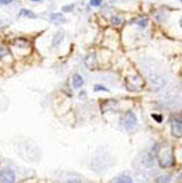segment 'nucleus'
I'll return each instance as SVG.
<instances>
[{
	"label": "nucleus",
	"mask_w": 182,
	"mask_h": 183,
	"mask_svg": "<svg viewBox=\"0 0 182 183\" xmlns=\"http://www.w3.org/2000/svg\"><path fill=\"white\" fill-rule=\"evenodd\" d=\"M158 157H159V164L162 168H169L173 165V154L172 149L169 146H164L158 152Z\"/></svg>",
	"instance_id": "nucleus-1"
},
{
	"label": "nucleus",
	"mask_w": 182,
	"mask_h": 183,
	"mask_svg": "<svg viewBox=\"0 0 182 183\" xmlns=\"http://www.w3.org/2000/svg\"><path fill=\"white\" fill-rule=\"evenodd\" d=\"M121 124H122L126 129H128V131H132L133 128L136 127V124H137V119H136V115L133 114L132 112H127L125 115H123V118H122V120H121Z\"/></svg>",
	"instance_id": "nucleus-2"
},
{
	"label": "nucleus",
	"mask_w": 182,
	"mask_h": 183,
	"mask_svg": "<svg viewBox=\"0 0 182 183\" xmlns=\"http://www.w3.org/2000/svg\"><path fill=\"white\" fill-rule=\"evenodd\" d=\"M0 181H2V183H14L16 174L12 169H3L0 172Z\"/></svg>",
	"instance_id": "nucleus-3"
},
{
	"label": "nucleus",
	"mask_w": 182,
	"mask_h": 183,
	"mask_svg": "<svg viewBox=\"0 0 182 183\" xmlns=\"http://www.w3.org/2000/svg\"><path fill=\"white\" fill-rule=\"evenodd\" d=\"M172 135L175 137H182V120H175L172 123Z\"/></svg>",
	"instance_id": "nucleus-4"
},
{
	"label": "nucleus",
	"mask_w": 182,
	"mask_h": 183,
	"mask_svg": "<svg viewBox=\"0 0 182 183\" xmlns=\"http://www.w3.org/2000/svg\"><path fill=\"white\" fill-rule=\"evenodd\" d=\"M101 108H103L104 112L105 110H116V109H117V101H114V100H106V101L103 103Z\"/></svg>",
	"instance_id": "nucleus-5"
},
{
	"label": "nucleus",
	"mask_w": 182,
	"mask_h": 183,
	"mask_svg": "<svg viewBox=\"0 0 182 183\" xmlns=\"http://www.w3.org/2000/svg\"><path fill=\"white\" fill-rule=\"evenodd\" d=\"M72 84H73L75 89L82 87V84H83V78H82V76H81V75H75L73 78H72Z\"/></svg>",
	"instance_id": "nucleus-6"
},
{
	"label": "nucleus",
	"mask_w": 182,
	"mask_h": 183,
	"mask_svg": "<svg viewBox=\"0 0 182 183\" xmlns=\"http://www.w3.org/2000/svg\"><path fill=\"white\" fill-rule=\"evenodd\" d=\"M50 21L54 22V23H64L66 22V18L60 14V13H54L50 16Z\"/></svg>",
	"instance_id": "nucleus-7"
},
{
	"label": "nucleus",
	"mask_w": 182,
	"mask_h": 183,
	"mask_svg": "<svg viewBox=\"0 0 182 183\" xmlns=\"http://www.w3.org/2000/svg\"><path fill=\"white\" fill-rule=\"evenodd\" d=\"M116 183H133V182H132V178L128 176H121L116 179Z\"/></svg>",
	"instance_id": "nucleus-8"
},
{
	"label": "nucleus",
	"mask_w": 182,
	"mask_h": 183,
	"mask_svg": "<svg viewBox=\"0 0 182 183\" xmlns=\"http://www.w3.org/2000/svg\"><path fill=\"white\" fill-rule=\"evenodd\" d=\"M19 16H27L28 18H36L35 13H32V12H30V10H26V9H22L19 12Z\"/></svg>",
	"instance_id": "nucleus-9"
},
{
	"label": "nucleus",
	"mask_w": 182,
	"mask_h": 183,
	"mask_svg": "<svg viewBox=\"0 0 182 183\" xmlns=\"http://www.w3.org/2000/svg\"><path fill=\"white\" fill-rule=\"evenodd\" d=\"M133 22H135V23H137V24H140L141 27H145V26H146V23H148V21L145 19V18H142V17H140V18H136V19L133 21Z\"/></svg>",
	"instance_id": "nucleus-10"
},
{
	"label": "nucleus",
	"mask_w": 182,
	"mask_h": 183,
	"mask_svg": "<svg viewBox=\"0 0 182 183\" xmlns=\"http://www.w3.org/2000/svg\"><path fill=\"white\" fill-rule=\"evenodd\" d=\"M101 4V0H90V5L91 7H99Z\"/></svg>",
	"instance_id": "nucleus-11"
},
{
	"label": "nucleus",
	"mask_w": 182,
	"mask_h": 183,
	"mask_svg": "<svg viewBox=\"0 0 182 183\" xmlns=\"http://www.w3.org/2000/svg\"><path fill=\"white\" fill-rule=\"evenodd\" d=\"M151 117H153V118H155V120H156V122H159V123L163 120V117H162V115H159V114H153Z\"/></svg>",
	"instance_id": "nucleus-12"
},
{
	"label": "nucleus",
	"mask_w": 182,
	"mask_h": 183,
	"mask_svg": "<svg viewBox=\"0 0 182 183\" xmlns=\"http://www.w3.org/2000/svg\"><path fill=\"white\" fill-rule=\"evenodd\" d=\"M99 90H103V91H108V89H105L104 86H100V84H95V91H99Z\"/></svg>",
	"instance_id": "nucleus-13"
},
{
	"label": "nucleus",
	"mask_w": 182,
	"mask_h": 183,
	"mask_svg": "<svg viewBox=\"0 0 182 183\" xmlns=\"http://www.w3.org/2000/svg\"><path fill=\"white\" fill-rule=\"evenodd\" d=\"M72 9H73V5H66V7L63 8V10H64V12H71Z\"/></svg>",
	"instance_id": "nucleus-14"
},
{
	"label": "nucleus",
	"mask_w": 182,
	"mask_h": 183,
	"mask_svg": "<svg viewBox=\"0 0 182 183\" xmlns=\"http://www.w3.org/2000/svg\"><path fill=\"white\" fill-rule=\"evenodd\" d=\"M119 22H121V19H119L118 17H113V18H112V23H114V24H118Z\"/></svg>",
	"instance_id": "nucleus-15"
},
{
	"label": "nucleus",
	"mask_w": 182,
	"mask_h": 183,
	"mask_svg": "<svg viewBox=\"0 0 182 183\" xmlns=\"http://www.w3.org/2000/svg\"><path fill=\"white\" fill-rule=\"evenodd\" d=\"M66 183H81L80 179H68Z\"/></svg>",
	"instance_id": "nucleus-16"
},
{
	"label": "nucleus",
	"mask_w": 182,
	"mask_h": 183,
	"mask_svg": "<svg viewBox=\"0 0 182 183\" xmlns=\"http://www.w3.org/2000/svg\"><path fill=\"white\" fill-rule=\"evenodd\" d=\"M12 2H13V0H0V3H2V4H9Z\"/></svg>",
	"instance_id": "nucleus-17"
},
{
	"label": "nucleus",
	"mask_w": 182,
	"mask_h": 183,
	"mask_svg": "<svg viewBox=\"0 0 182 183\" xmlns=\"http://www.w3.org/2000/svg\"><path fill=\"white\" fill-rule=\"evenodd\" d=\"M180 24H181V27H182V18H181V21H180Z\"/></svg>",
	"instance_id": "nucleus-18"
},
{
	"label": "nucleus",
	"mask_w": 182,
	"mask_h": 183,
	"mask_svg": "<svg viewBox=\"0 0 182 183\" xmlns=\"http://www.w3.org/2000/svg\"><path fill=\"white\" fill-rule=\"evenodd\" d=\"M32 2H40V0H32Z\"/></svg>",
	"instance_id": "nucleus-19"
},
{
	"label": "nucleus",
	"mask_w": 182,
	"mask_h": 183,
	"mask_svg": "<svg viewBox=\"0 0 182 183\" xmlns=\"http://www.w3.org/2000/svg\"><path fill=\"white\" fill-rule=\"evenodd\" d=\"M181 2H182V0H181Z\"/></svg>",
	"instance_id": "nucleus-20"
}]
</instances>
